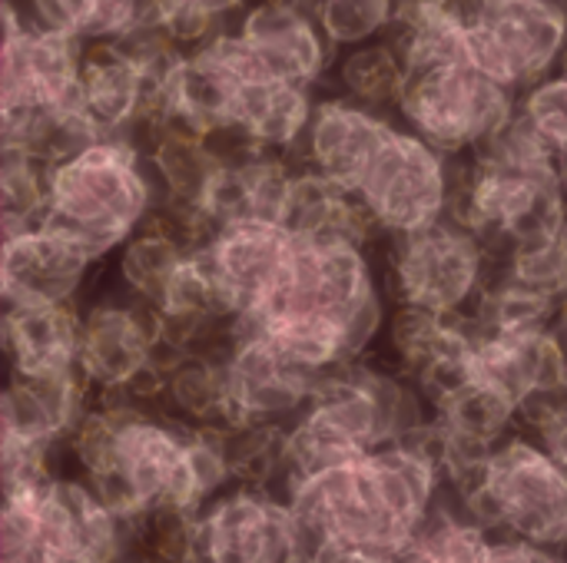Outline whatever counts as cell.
I'll list each match as a JSON object with an SVG mask.
<instances>
[{
	"label": "cell",
	"mask_w": 567,
	"mask_h": 563,
	"mask_svg": "<svg viewBox=\"0 0 567 563\" xmlns=\"http://www.w3.org/2000/svg\"><path fill=\"white\" fill-rule=\"evenodd\" d=\"M316 23L329 46L349 50L372 40H385L399 23V0H319Z\"/></svg>",
	"instance_id": "obj_25"
},
{
	"label": "cell",
	"mask_w": 567,
	"mask_h": 563,
	"mask_svg": "<svg viewBox=\"0 0 567 563\" xmlns=\"http://www.w3.org/2000/svg\"><path fill=\"white\" fill-rule=\"evenodd\" d=\"M196 3H203V7H209V10H216L219 17H233V13L246 10L252 0H196Z\"/></svg>",
	"instance_id": "obj_31"
},
{
	"label": "cell",
	"mask_w": 567,
	"mask_h": 563,
	"mask_svg": "<svg viewBox=\"0 0 567 563\" xmlns=\"http://www.w3.org/2000/svg\"><path fill=\"white\" fill-rule=\"evenodd\" d=\"M355 199L379 239H402L452 216V156L402 123L379 149Z\"/></svg>",
	"instance_id": "obj_6"
},
{
	"label": "cell",
	"mask_w": 567,
	"mask_h": 563,
	"mask_svg": "<svg viewBox=\"0 0 567 563\" xmlns=\"http://www.w3.org/2000/svg\"><path fill=\"white\" fill-rule=\"evenodd\" d=\"M485 484L502 518V538L567 554V468L535 438H508L488 465Z\"/></svg>",
	"instance_id": "obj_8"
},
{
	"label": "cell",
	"mask_w": 567,
	"mask_h": 563,
	"mask_svg": "<svg viewBox=\"0 0 567 563\" xmlns=\"http://www.w3.org/2000/svg\"><path fill=\"white\" fill-rule=\"evenodd\" d=\"M478 338L482 335L472 315L452 319L395 305L375 355H382L395 372H402L435 405V398H442L449 388L472 375Z\"/></svg>",
	"instance_id": "obj_11"
},
{
	"label": "cell",
	"mask_w": 567,
	"mask_h": 563,
	"mask_svg": "<svg viewBox=\"0 0 567 563\" xmlns=\"http://www.w3.org/2000/svg\"><path fill=\"white\" fill-rule=\"evenodd\" d=\"M395 126H399L395 116H385L346 96L326 93L316 100L309 129L292 163L319 173L332 186L355 196L369 166L375 163L379 149L389 143Z\"/></svg>",
	"instance_id": "obj_14"
},
{
	"label": "cell",
	"mask_w": 567,
	"mask_h": 563,
	"mask_svg": "<svg viewBox=\"0 0 567 563\" xmlns=\"http://www.w3.org/2000/svg\"><path fill=\"white\" fill-rule=\"evenodd\" d=\"M159 206V186L143 149L130 139H100L50 169V206L40 226L103 265Z\"/></svg>",
	"instance_id": "obj_2"
},
{
	"label": "cell",
	"mask_w": 567,
	"mask_h": 563,
	"mask_svg": "<svg viewBox=\"0 0 567 563\" xmlns=\"http://www.w3.org/2000/svg\"><path fill=\"white\" fill-rule=\"evenodd\" d=\"M558 319H561V309L555 302L515 285L495 265H492V279H488V285H485V292L472 312L478 335H488V338L535 335V332L555 329Z\"/></svg>",
	"instance_id": "obj_23"
},
{
	"label": "cell",
	"mask_w": 567,
	"mask_h": 563,
	"mask_svg": "<svg viewBox=\"0 0 567 563\" xmlns=\"http://www.w3.org/2000/svg\"><path fill=\"white\" fill-rule=\"evenodd\" d=\"M193 246L169 226L163 222L156 212L150 216V222L130 236L120 252L110 259V272L106 279L123 289L130 299H136L140 305L159 312L176 272L183 269V262L189 259Z\"/></svg>",
	"instance_id": "obj_20"
},
{
	"label": "cell",
	"mask_w": 567,
	"mask_h": 563,
	"mask_svg": "<svg viewBox=\"0 0 567 563\" xmlns=\"http://www.w3.org/2000/svg\"><path fill=\"white\" fill-rule=\"evenodd\" d=\"M495 269L515 285L555 302L558 309L567 305V236L522 246L505 259H495Z\"/></svg>",
	"instance_id": "obj_27"
},
{
	"label": "cell",
	"mask_w": 567,
	"mask_h": 563,
	"mask_svg": "<svg viewBox=\"0 0 567 563\" xmlns=\"http://www.w3.org/2000/svg\"><path fill=\"white\" fill-rule=\"evenodd\" d=\"M435 441L465 448L475 455H495L508 438L522 431V408L498 388L465 378L435 398Z\"/></svg>",
	"instance_id": "obj_18"
},
{
	"label": "cell",
	"mask_w": 567,
	"mask_h": 563,
	"mask_svg": "<svg viewBox=\"0 0 567 563\" xmlns=\"http://www.w3.org/2000/svg\"><path fill=\"white\" fill-rule=\"evenodd\" d=\"M445 491L435 431L385 445L346 468L289 484V504L306 561L329 548H359L382 557L402 554L422 534Z\"/></svg>",
	"instance_id": "obj_1"
},
{
	"label": "cell",
	"mask_w": 567,
	"mask_h": 563,
	"mask_svg": "<svg viewBox=\"0 0 567 563\" xmlns=\"http://www.w3.org/2000/svg\"><path fill=\"white\" fill-rule=\"evenodd\" d=\"M203 563H302V534L289 504L262 488L233 484L199 511Z\"/></svg>",
	"instance_id": "obj_9"
},
{
	"label": "cell",
	"mask_w": 567,
	"mask_h": 563,
	"mask_svg": "<svg viewBox=\"0 0 567 563\" xmlns=\"http://www.w3.org/2000/svg\"><path fill=\"white\" fill-rule=\"evenodd\" d=\"M522 435L535 438L561 468H567V395H545L522 408Z\"/></svg>",
	"instance_id": "obj_29"
},
{
	"label": "cell",
	"mask_w": 567,
	"mask_h": 563,
	"mask_svg": "<svg viewBox=\"0 0 567 563\" xmlns=\"http://www.w3.org/2000/svg\"><path fill=\"white\" fill-rule=\"evenodd\" d=\"M558 173H561V186H565V196H567V159L558 163Z\"/></svg>",
	"instance_id": "obj_32"
},
{
	"label": "cell",
	"mask_w": 567,
	"mask_h": 563,
	"mask_svg": "<svg viewBox=\"0 0 567 563\" xmlns=\"http://www.w3.org/2000/svg\"><path fill=\"white\" fill-rule=\"evenodd\" d=\"M233 425L292 428L309 408L322 378L299 368L269 335L243 329L226 355Z\"/></svg>",
	"instance_id": "obj_10"
},
{
	"label": "cell",
	"mask_w": 567,
	"mask_h": 563,
	"mask_svg": "<svg viewBox=\"0 0 567 563\" xmlns=\"http://www.w3.org/2000/svg\"><path fill=\"white\" fill-rule=\"evenodd\" d=\"M40 484V481H37ZM0 563H66L53 538L47 534L33 484L3 491V518H0Z\"/></svg>",
	"instance_id": "obj_26"
},
{
	"label": "cell",
	"mask_w": 567,
	"mask_h": 563,
	"mask_svg": "<svg viewBox=\"0 0 567 563\" xmlns=\"http://www.w3.org/2000/svg\"><path fill=\"white\" fill-rule=\"evenodd\" d=\"M3 348L10 375H73L80 358V305L3 309Z\"/></svg>",
	"instance_id": "obj_17"
},
{
	"label": "cell",
	"mask_w": 567,
	"mask_h": 563,
	"mask_svg": "<svg viewBox=\"0 0 567 563\" xmlns=\"http://www.w3.org/2000/svg\"><path fill=\"white\" fill-rule=\"evenodd\" d=\"M302 563H392V557H382V554H372V551H359V548L329 544V548L316 551L309 561Z\"/></svg>",
	"instance_id": "obj_30"
},
{
	"label": "cell",
	"mask_w": 567,
	"mask_h": 563,
	"mask_svg": "<svg viewBox=\"0 0 567 563\" xmlns=\"http://www.w3.org/2000/svg\"><path fill=\"white\" fill-rule=\"evenodd\" d=\"M90 408H93V392L76 372L47 375V378L10 375L3 392L0 448L56 455L73 438V431L90 415Z\"/></svg>",
	"instance_id": "obj_15"
},
{
	"label": "cell",
	"mask_w": 567,
	"mask_h": 563,
	"mask_svg": "<svg viewBox=\"0 0 567 563\" xmlns=\"http://www.w3.org/2000/svg\"><path fill=\"white\" fill-rule=\"evenodd\" d=\"M279 226L299 242H332V239H352L369 246L379 242V232L365 216L362 202L352 192L332 186L329 179L302 166H296Z\"/></svg>",
	"instance_id": "obj_19"
},
{
	"label": "cell",
	"mask_w": 567,
	"mask_h": 563,
	"mask_svg": "<svg viewBox=\"0 0 567 563\" xmlns=\"http://www.w3.org/2000/svg\"><path fill=\"white\" fill-rule=\"evenodd\" d=\"M159 342V315L100 272L90 295L80 302V358L76 375L93 398L126 395L130 385L153 368Z\"/></svg>",
	"instance_id": "obj_7"
},
{
	"label": "cell",
	"mask_w": 567,
	"mask_h": 563,
	"mask_svg": "<svg viewBox=\"0 0 567 563\" xmlns=\"http://www.w3.org/2000/svg\"><path fill=\"white\" fill-rule=\"evenodd\" d=\"M515 113L518 93L498 86L468 60H455L409 70L395 119L445 156H472L502 133Z\"/></svg>",
	"instance_id": "obj_5"
},
{
	"label": "cell",
	"mask_w": 567,
	"mask_h": 563,
	"mask_svg": "<svg viewBox=\"0 0 567 563\" xmlns=\"http://www.w3.org/2000/svg\"><path fill=\"white\" fill-rule=\"evenodd\" d=\"M561 70H565V73H567V56H565V63H561Z\"/></svg>",
	"instance_id": "obj_33"
},
{
	"label": "cell",
	"mask_w": 567,
	"mask_h": 563,
	"mask_svg": "<svg viewBox=\"0 0 567 563\" xmlns=\"http://www.w3.org/2000/svg\"><path fill=\"white\" fill-rule=\"evenodd\" d=\"M465 27L468 63L512 93L558 73L567 56L561 0H449Z\"/></svg>",
	"instance_id": "obj_3"
},
{
	"label": "cell",
	"mask_w": 567,
	"mask_h": 563,
	"mask_svg": "<svg viewBox=\"0 0 567 563\" xmlns=\"http://www.w3.org/2000/svg\"><path fill=\"white\" fill-rule=\"evenodd\" d=\"M296 246L299 242L279 222H236L209 236L203 252L213 262L239 325L256 322L282 292Z\"/></svg>",
	"instance_id": "obj_13"
},
{
	"label": "cell",
	"mask_w": 567,
	"mask_h": 563,
	"mask_svg": "<svg viewBox=\"0 0 567 563\" xmlns=\"http://www.w3.org/2000/svg\"><path fill=\"white\" fill-rule=\"evenodd\" d=\"M316 93L279 80H239L229 126H236L259 153L296 159L309 129Z\"/></svg>",
	"instance_id": "obj_16"
},
{
	"label": "cell",
	"mask_w": 567,
	"mask_h": 563,
	"mask_svg": "<svg viewBox=\"0 0 567 563\" xmlns=\"http://www.w3.org/2000/svg\"><path fill=\"white\" fill-rule=\"evenodd\" d=\"M518 113L542 136V143L567 159V73L558 70L518 96Z\"/></svg>",
	"instance_id": "obj_28"
},
{
	"label": "cell",
	"mask_w": 567,
	"mask_h": 563,
	"mask_svg": "<svg viewBox=\"0 0 567 563\" xmlns=\"http://www.w3.org/2000/svg\"><path fill=\"white\" fill-rule=\"evenodd\" d=\"M379 256L395 305L452 319L475 312L495 265L482 239L455 219L415 236L379 239Z\"/></svg>",
	"instance_id": "obj_4"
},
{
	"label": "cell",
	"mask_w": 567,
	"mask_h": 563,
	"mask_svg": "<svg viewBox=\"0 0 567 563\" xmlns=\"http://www.w3.org/2000/svg\"><path fill=\"white\" fill-rule=\"evenodd\" d=\"M326 80H332L336 96H346L359 106L395 116L402 90H405V63L395 43L385 37V40L339 50Z\"/></svg>",
	"instance_id": "obj_22"
},
{
	"label": "cell",
	"mask_w": 567,
	"mask_h": 563,
	"mask_svg": "<svg viewBox=\"0 0 567 563\" xmlns=\"http://www.w3.org/2000/svg\"><path fill=\"white\" fill-rule=\"evenodd\" d=\"M565 395H567V385H565Z\"/></svg>",
	"instance_id": "obj_34"
},
{
	"label": "cell",
	"mask_w": 567,
	"mask_h": 563,
	"mask_svg": "<svg viewBox=\"0 0 567 563\" xmlns=\"http://www.w3.org/2000/svg\"><path fill=\"white\" fill-rule=\"evenodd\" d=\"M50 169L27 153L3 149L0 163V219L3 236H17L47 219Z\"/></svg>",
	"instance_id": "obj_24"
},
{
	"label": "cell",
	"mask_w": 567,
	"mask_h": 563,
	"mask_svg": "<svg viewBox=\"0 0 567 563\" xmlns=\"http://www.w3.org/2000/svg\"><path fill=\"white\" fill-rule=\"evenodd\" d=\"M100 265L47 226L3 236L0 292L3 309L80 305L100 279Z\"/></svg>",
	"instance_id": "obj_12"
},
{
	"label": "cell",
	"mask_w": 567,
	"mask_h": 563,
	"mask_svg": "<svg viewBox=\"0 0 567 563\" xmlns=\"http://www.w3.org/2000/svg\"><path fill=\"white\" fill-rule=\"evenodd\" d=\"M156 415L176 421L186 431H223L233 425L226 358L206 352H186L169 372H163V395Z\"/></svg>",
	"instance_id": "obj_21"
}]
</instances>
